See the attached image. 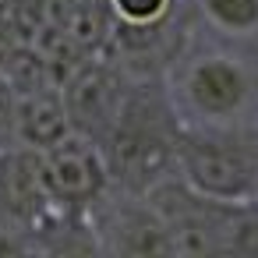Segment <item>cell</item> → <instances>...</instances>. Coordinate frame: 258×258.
<instances>
[{"label": "cell", "mask_w": 258, "mask_h": 258, "mask_svg": "<svg viewBox=\"0 0 258 258\" xmlns=\"http://www.w3.org/2000/svg\"><path fill=\"white\" fill-rule=\"evenodd\" d=\"M57 205L50 202L39 149L32 145H0V216L32 233Z\"/></svg>", "instance_id": "5"}, {"label": "cell", "mask_w": 258, "mask_h": 258, "mask_svg": "<svg viewBox=\"0 0 258 258\" xmlns=\"http://www.w3.org/2000/svg\"><path fill=\"white\" fill-rule=\"evenodd\" d=\"M177 0H106L117 32H152L159 29Z\"/></svg>", "instance_id": "8"}, {"label": "cell", "mask_w": 258, "mask_h": 258, "mask_svg": "<svg viewBox=\"0 0 258 258\" xmlns=\"http://www.w3.org/2000/svg\"><path fill=\"white\" fill-rule=\"evenodd\" d=\"M180 96L202 124H230L237 113H244L251 99V75L233 57L209 53L187 64L180 78Z\"/></svg>", "instance_id": "4"}, {"label": "cell", "mask_w": 258, "mask_h": 258, "mask_svg": "<svg viewBox=\"0 0 258 258\" xmlns=\"http://www.w3.org/2000/svg\"><path fill=\"white\" fill-rule=\"evenodd\" d=\"M223 251L233 254H258V202L237 205L226 226V244Z\"/></svg>", "instance_id": "10"}, {"label": "cell", "mask_w": 258, "mask_h": 258, "mask_svg": "<svg viewBox=\"0 0 258 258\" xmlns=\"http://www.w3.org/2000/svg\"><path fill=\"white\" fill-rule=\"evenodd\" d=\"M173 170L184 184L216 202H258V135L233 131L226 124L180 120Z\"/></svg>", "instance_id": "1"}, {"label": "cell", "mask_w": 258, "mask_h": 258, "mask_svg": "<svg viewBox=\"0 0 258 258\" xmlns=\"http://www.w3.org/2000/svg\"><path fill=\"white\" fill-rule=\"evenodd\" d=\"M142 195L163 219L173 254H223L226 226H230V216L237 205L216 202V198L195 191L191 184H184L177 177V170L159 177Z\"/></svg>", "instance_id": "2"}, {"label": "cell", "mask_w": 258, "mask_h": 258, "mask_svg": "<svg viewBox=\"0 0 258 258\" xmlns=\"http://www.w3.org/2000/svg\"><path fill=\"white\" fill-rule=\"evenodd\" d=\"M71 131V117L64 106V92L53 85H25L15 89V142L46 149Z\"/></svg>", "instance_id": "7"}, {"label": "cell", "mask_w": 258, "mask_h": 258, "mask_svg": "<svg viewBox=\"0 0 258 258\" xmlns=\"http://www.w3.org/2000/svg\"><path fill=\"white\" fill-rule=\"evenodd\" d=\"M39 163H43V180H46L50 202L57 209L89 212V205L113 184L103 145L75 127L64 138H57L53 145L39 149Z\"/></svg>", "instance_id": "3"}, {"label": "cell", "mask_w": 258, "mask_h": 258, "mask_svg": "<svg viewBox=\"0 0 258 258\" xmlns=\"http://www.w3.org/2000/svg\"><path fill=\"white\" fill-rule=\"evenodd\" d=\"M4 254H32V240L22 226H15L0 216V258Z\"/></svg>", "instance_id": "11"}, {"label": "cell", "mask_w": 258, "mask_h": 258, "mask_svg": "<svg viewBox=\"0 0 258 258\" xmlns=\"http://www.w3.org/2000/svg\"><path fill=\"white\" fill-rule=\"evenodd\" d=\"M60 92H64L71 127L89 135V138H96V142H103L106 131L113 127L120 106H124L127 85L113 68H106L99 60H89L68 78V85Z\"/></svg>", "instance_id": "6"}, {"label": "cell", "mask_w": 258, "mask_h": 258, "mask_svg": "<svg viewBox=\"0 0 258 258\" xmlns=\"http://www.w3.org/2000/svg\"><path fill=\"white\" fill-rule=\"evenodd\" d=\"M202 11L216 29L230 36L258 32V0H202Z\"/></svg>", "instance_id": "9"}]
</instances>
